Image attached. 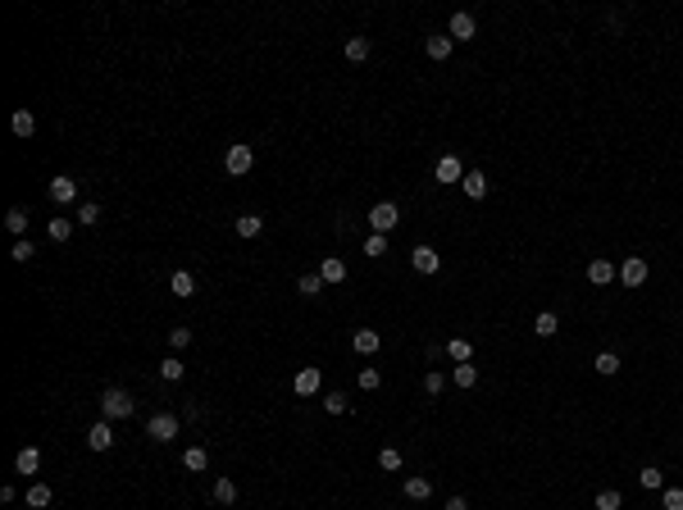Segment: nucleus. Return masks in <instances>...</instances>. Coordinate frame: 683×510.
<instances>
[{
	"label": "nucleus",
	"mask_w": 683,
	"mask_h": 510,
	"mask_svg": "<svg viewBox=\"0 0 683 510\" xmlns=\"http://www.w3.org/2000/svg\"><path fill=\"white\" fill-rule=\"evenodd\" d=\"M5 228H10L14 237H23V233H28V210H19V206H14L10 215H5Z\"/></svg>",
	"instance_id": "nucleus-34"
},
{
	"label": "nucleus",
	"mask_w": 683,
	"mask_h": 510,
	"mask_svg": "<svg viewBox=\"0 0 683 510\" xmlns=\"http://www.w3.org/2000/svg\"><path fill=\"white\" fill-rule=\"evenodd\" d=\"M451 383H455L460 392H469V388L478 383V370H474V365H455V370H451Z\"/></svg>",
	"instance_id": "nucleus-27"
},
{
	"label": "nucleus",
	"mask_w": 683,
	"mask_h": 510,
	"mask_svg": "<svg viewBox=\"0 0 683 510\" xmlns=\"http://www.w3.org/2000/svg\"><path fill=\"white\" fill-rule=\"evenodd\" d=\"M638 483H642L647 492H665V474H661L656 465H647V469H642V474H638Z\"/></svg>",
	"instance_id": "nucleus-31"
},
{
	"label": "nucleus",
	"mask_w": 683,
	"mask_h": 510,
	"mask_svg": "<svg viewBox=\"0 0 683 510\" xmlns=\"http://www.w3.org/2000/svg\"><path fill=\"white\" fill-rule=\"evenodd\" d=\"M73 228H78V219H51V228H46V233H51V242H69V237H73Z\"/></svg>",
	"instance_id": "nucleus-30"
},
{
	"label": "nucleus",
	"mask_w": 683,
	"mask_h": 510,
	"mask_svg": "<svg viewBox=\"0 0 683 510\" xmlns=\"http://www.w3.org/2000/svg\"><path fill=\"white\" fill-rule=\"evenodd\" d=\"M46 192H51V201H55V206H73V201H78V183H73L69 174L51 178V187H46Z\"/></svg>",
	"instance_id": "nucleus-7"
},
{
	"label": "nucleus",
	"mask_w": 683,
	"mask_h": 510,
	"mask_svg": "<svg viewBox=\"0 0 683 510\" xmlns=\"http://www.w3.org/2000/svg\"><path fill=\"white\" fill-rule=\"evenodd\" d=\"M351 347H356V356H374V351L383 347V337L374 333V328H356V337H351Z\"/></svg>",
	"instance_id": "nucleus-14"
},
{
	"label": "nucleus",
	"mask_w": 683,
	"mask_h": 510,
	"mask_svg": "<svg viewBox=\"0 0 683 510\" xmlns=\"http://www.w3.org/2000/svg\"><path fill=\"white\" fill-rule=\"evenodd\" d=\"M324 410L328 415H347L351 410V397H347V392H328V397H324Z\"/></svg>",
	"instance_id": "nucleus-36"
},
{
	"label": "nucleus",
	"mask_w": 683,
	"mask_h": 510,
	"mask_svg": "<svg viewBox=\"0 0 683 510\" xmlns=\"http://www.w3.org/2000/svg\"><path fill=\"white\" fill-rule=\"evenodd\" d=\"M424 51H428V60H437V64H442V60H451L455 42H451V37H428V42H424Z\"/></svg>",
	"instance_id": "nucleus-23"
},
{
	"label": "nucleus",
	"mask_w": 683,
	"mask_h": 510,
	"mask_svg": "<svg viewBox=\"0 0 683 510\" xmlns=\"http://www.w3.org/2000/svg\"><path fill=\"white\" fill-rule=\"evenodd\" d=\"M460 187H465L469 201H483V196H488V174H483V169H469V174L460 178Z\"/></svg>",
	"instance_id": "nucleus-13"
},
{
	"label": "nucleus",
	"mask_w": 683,
	"mask_h": 510,
	"mask_svg": "<svg viewBox=\"0 0 683 510\" xmlns=\"http://www.w3.org/2000/svg\"><path fill=\"white\" fill-rule=\"evenodd\" d=\"M55 501V492L46 488V483H33V488H28V510H46Z\"/></svg>",
	"instance_id": "nucleus-24"
},
{
	"label": "nucleus",
	"mask_w": 683,
	"mask_h": 510,
	"mask_svg": "<svg viewBox=\"0 0 683 510\" xmlns=\"http://www.w3.org/2000/svg\"><path fill=\"white\" fill-rule=\"evenodd\" d=\"M87 446L91 451H109V446H114V428H109V419H96L87 428Z\"/></svg>",
	"instance_id": "nucleus-10"
},
{
	"label": "nucleus",
	"mask_w": 683,
	"mask_h": 510,
	"mask_svg": "<svg viewBox=\"0 0 683 510\" xmlns=\"http://www.w3.org/2000/svg\"><path fill=\"white\" fill-rule=\"evenodd\" d=\"M178 428H183V419H178V415H169V410H160V415H151V419H146V437H151V442H174Z\"/></svg>",
	"instance_id": "nucleus-2"
},
{
	"label": "nucleus",
	"mask_w": 683,
	"mask_h": 510,
	"mask_svg": "<svg viewBox=\"0 0 683 510\" xmlns=\"http://www.w3.org/2000/svg\"><path fill=\"white\" fill-rule=\"evenodd\" d=\"M183 469L206 474V469H210V451H206V446H187V451H183Z\"/></svg>",
	"instance_id": "nucleus-16"
},
{
	"label": "nucleus",
	"mask_w": 683,
	"mask_h": 510,
	"mask_svg": "<svg viewBox=\"0 0 683 510\" xmlns=\"http://www.w3.org/2000/svg\"><path fill=\"white\" fill-rule=\"evenodd\" d=\"M397 224H401V210L392 206V201H379V206L369 210V228L379 233V237H388V233H397Z\"/></svg>",
	"instance_id": "nucleus-3"
},
{
	"label": "nucleus",
	"mask_w": 683,
	"mask_h": 510,
	"mask_svg": "<svg viewBox=\"0 0 683 510\" xmlns=\"http://www.w3.org/2000/svg\"><path fill=\"white\" fill-rule=\"evenodd\" d=\"M324 287H328V282L319 278V273H301V282H296V292H301V296H319Z\"/></svg>",
	"instance_id": "nucleus-33"
},
{
	"label": "nucleus",
	"mask_w": 683,
	"mask_h": 510,
	"mask_svg": "<svg viewBox=\"0 0 683 510\" xmlns=\"http://www.w3.org/2000/svg\"><path fill=\"white\" fill-rule=\"evenodd\" d=\"M446 510H469V506H465V497H451V501H446Z\"/></svg>",
	"instance_id": "nucleus-45"
},
{
	"label": "nucleus",
	"mask_w": 683,
	"mask_h": 510,
	"mask_svg": "<svg viewBox=\"0 0 683 510\" xmlns=\"http://www.w3.org/2000/svg\"><path fill=\"white\" fill-rule=\"evenodd\" d=\"M33 255H37V246H33L28 237H19V242H14V251H10V260H14V264H28Z\"/></svg>",
	"instance_id": "nucleus-38"
},
{
	"label": "nucleus",
	"mask_w": 683,
	"mask_h": 510,
	"mask_svg": "<svg viewBox=\"0 0 683 510\" xmlns=\"http://www.w3.org/2000/svg\"><path fill=\"white\" fill-rule=\"evenodd\" d=\"M533 333H538V337H556V333H561V319H556L552 310H543V315L533 319Z\"/></svg>",
	"instance_id": "nucleus-26"
},
{
	"label": "nucleus",
	"mask_w": 683,
	"mask_h": 510,
	"mask_svg": "<svg viewBox=\"0 0 683 510\" xmlns=\"http://www.w3.org/2000/svg\"><path fill=\"white\" fill-rule=\"evenodd\" d=\"M619 282H624V287H642V282H647V260H642V255H629V260L619 264Z\"/></svg>",
	"instance_id": "nucleus-8"
},
{
	"label": "nucleus",
	"mask_w": 683,
	"mask_h": 510,
	"mask_svg": "<svg viewBox=\"0 0 683 510\" xmlns=\"http://www.w3.org/2000/svg\"><path fill=\"white\" fill-rule=\"evenodd\" d=\"M183 370H187V365H183V360H178V356L160 360V379H164V383H178V379H183Z\"/></svg>",
	"instance_id": "nucleus-35"
},
{
	"label": "nucleus",
	"mask_w": 683,
	"mask_h": 510,
	"mask_svg": "<svg viewBox=\"0 0 683 510\" xmlns=\"http://www.w3.org/2000/svg\"><path fill=\"white\" fill-rule=\"evenodd\" d=\"M615 278H619V269L610 260H592L588 264V282H592V287H610Z\"/></svg>",
	"instance_id": "nucleus-11"
},
{
	"label": "nucleus",
	"mask_w": 683,
	"mask_h": 510,
	"mask_svg": "<svg viewBox=\"0 0 683 510\" xmlns=\"http://www.w3.org/2000/svg\"><path fill=\"white\" fill-rule=\"evenodd\" d=\"M433 178H437V183H460V178H465V164L455 160V155H442L437 169H433Z\"/></svg>",
	"instance_id": "nucleus-12"
},
{
	"label": "nucleus",
	"mask_w": 683,
	"mask_h": 510,
	"mask_svg": "<svg viewBox=\"0 0 683 510\" xmlns=\"http://www.w3.org/2000/svg\"><path fill=\"white\" fill-rule=\"evenodd\" d=\"M10 128H14V137H33V132H37V114H33V109H14Z\"/></svg>",
	"instance_id": "nucleus-19"
},
{
	"label": "nucleus",
	"mask_w": 683,
	"mask_h": 510,
	"mask_svg": "<svg viewBox=\"0 0 683 510\" xmlns=\"http://www.w3.org/2000/svg\"><path fill=\"white\" fill-rule=\"evenodd\" d=\"M446 356H451L455 365H469V360H474V342H469V337H451V342H446Z\"/></svg>",
	"instance_id": "nucleus-18"
},
{
	"label": "nucleus",
	"mask_w": 683,
	"mask_h": 510,
	"mask_svg": "<svg viewBox=\"0 0 683 510\" xmlns=\"http://www.w3.org/2000/svg\"><path fill=\"white\" fill-rule=\"evenodd\" d=\"M592 370L601 374V379H615V374H619V356H615V351H601V356L592 360Z\"/></svg>",
	"instance_id": "nucleus-25"
},
{
	"label": "nucleus",
	"mask_w": 683,
	"mask_h": 510,
	"mask_svg": "<svg viewBox=\"0 0 683 510\" xmlns=\"http://www.w3.org/2000/svg\"><path fill=\"white\" fill-rule=\"evenodd\" d=\"M379 383H383V374L374 370V365H365V370H360V392H379Z\"/></svg>",
	"instance_id": "nucleus-40"
},
{
	"label": "nucleus",
	"mask_w": 683,
	"mask_h": 510,
	"mask_svg": "<svg viewBox=\"0 0 683 510\" xmlns=\"http://www.w3.org/2000/svg\"><path fill=\"white\" fill-rule=\"evenodd\" d=\"M347 60H351V64H365V60H369V37H351V42H347Z\"/></svg>",
	"instance_id": "nucleus-32"
},
{
	"label": "nucleus",
	"mask_w": 683,
	"mask_h": 510,
	"mask_svg": "<svg viewBox=\"0 0 683 510\" xmlns=\"http://www.w3.org/2000/svg\"><path fill=\"white\" fill-rule=\"evenodd\" d=\"M365 255H369V260H379V255H388V237H379V233H369V237H365Z\"/></svg>",
	"instance_id": "nucleus-39"
},
{
	"label": "nucleus",
	"mask_w": 683,
	"mask_h": 510,
	"mask_svg": "<svg viewBox=\"0 0 683 510\" xmlns=\"http://www.w3.org/2000/svg\"><path fill=\"white\" fill-rule=\"evenodd\" d=\"M319 278H324L328 287H333V282H342V278H347V260H342V255H324V264H319Z\"/></svg>",
	"instance_id": "nucleus-15"
},
{
	"label": "nucleus",
	"mask_w": 683,
	"mask_h": 510,
	"mask_svg": "<svg viewBox=\"0 0 683 510\" xmlns=\"http://www.w3.org/2000/svg\"><path fill=\"white\" fill-rule=\"evenodd\" d=\"M132 410H137V406H132V392H123V388L100 392V415H105V419H128Z\"/></svg>",
	"instance_id": "nucleus-1"
},
{
	"label": "nucleus",
	"mask_w": 683,
	"mask_h": 510,
	"mask_svg": "<svg viewBox=\"0 0 683 510\" xmlns=\"http://www.w3.org/2000/svg\"><path fill=\"white\" fill-rule=\"evenodd\" d=\"M442 388H446V374H437V370H428V374H424V392H428V397H437Z\"/></svg>",
	"instance_id": "nucleus-42"
},
{
	"label": "nucleus",
	"mask_w": 683,
	"mask_h": 510,
	"mask_svg": "<svg viewBox=\"0 0 683 510\" xmlns=\"http://www.w3.org/2000/svg\"><path fill=\"white\" fill-rule=\"evenodd\" d=\"M319 383H324L319 365H305V370L292 379V392H296V397H319Z\"/></svg>",
	"instance_id": "nucleus-6"
},
{
	"label": "nucleus",
	"mask_w": 683,
	"mask_h": 510,
	"mask_svg": "<svg viewBox=\"0 0 683 510\" xmlns=\"http://www.w3.org/2000/svg\"><path fill=\"white\" fill-rule=\"evenodd\" d=\"M624 506V497H619L615 488H606V492H597V510H619Z\"/></svg>",
	"instance_id": "nucleus-41"
},
{
	"label": "nucleus",
	"mask_w": 683,
	"mask_h": 510,
	"mask_svg": "<svg viewBox=\"0 0 683 510\" xmlns=\"http://www.w3.org/2000/svg\"><path fill=\"white\" fill-rule=\"evenodd\" d=\"M233 233H237V237H242V242H251V237H260V233H264V219H260V215H242V219H237V224H233Z\"/></svg>",
	"instance_id": "nucleus-17"
},
{
	"label": "nucleus",
	"mask_w": 683,
	"mask_h": 510,
	"mask_svg": "<svg viewBox=\"0 0 683 510\" xmlns=\"http://www.w3.org/2000/svg\"><path fill=\"white\" fill-rule=\"evenodd\" d=\"M410 264H415V273H437V269H442V255H437L433 246H415L410 251Z\"/></svg>",
	"instance_id": "nucleus-9"
},
{
	"label": "nucleus",
	"mask_w": 683,
	"mask_h": 510,
	"mask_svg": "<svg viewBox=\"0 0 683 510\" xmlns=\"http://www.w3.org/2000/svg\"><path fill=\"white\" fill-rule=\"evenodd\" d=\"M446 37H451V42H474V37H478V23H474V14L455 10V14H451V23H446Z\"/></svg>",
	"instance_id": "nucleus-5"
},
{
	"label": "nucleus",
	"mask_w": 683,
	"mask_h": 510,
	"mask_svg": "<svg viewBox=\"0 0 683 510\" xmlns=\"http://www.w3.org/2000/svg\"><path fill=\"white\" fill-rule=\"evenodd\" d=\"M215 501L219 506H233V501H237V483H233V478H215Z\"/></svg>",
	"instance_id": "nucleus-28"
},
{
	"label": "nucleus",
	"mask_w": 683,
	"mask_h": 510,
	"mask_svg": "<svg viewBox=\"0 0 683 510\" xmlns=\"http://www.w3.org/2000/svg\"><path fill=\"white\" fill-rule=\"evenodd\" d=\"M14 469H19V474H37V469H42V451H37V446H23L19 456H14Z\"/></svg>",
	"instance_id": "nucleus-21"
},
{
	"label": "nucleus",
	"mask_w": 683,
	"mask_h": 510,
	"mask_svg": "<svg viewBox=\"0 0 683 510\" xmlns=\"http://www.w3.org/2000/svg\"><path fill=\"white\" fill-rule=\"evenodd\" d=\"M224 169L233 178H246L251 169H255V151L251 146H228V155H224Z\"/></svg>",
	"instance_id": "nucleus-4"
},
{
	"label": "nucleus",
	"mask_w": 683,
	"mask_h": 510,
	"mask_svg": "<svg viewBox=\"0 0 683 510\" xmlns=\"http://www.w3.org/2000/svg\"><path fill=\"white\" fill-rule=\"evenodd\" d=\"M406 497H410V501H428V497H433V478H424V474L406 478Z\"/></svg>",
	"instance_id": "nucleus-20"
},
{
	"label": "nucleus",
	"mask_w": 683,
	"mask_h": 510,
	"mask_svg": "<svg viewBox=\"0 0 683 510\" xmlns=\"http://www.w3.org/2000/svg\"><path fill=\"white\" fill-rule=\"evenodd\" d=\"M169 287H174V296H183V301H187V296H196V278H192L187 269H174V273H169Z\"/></svg>",
	"instance_id": "nucleus-22"
},
{
	"label": "nucleus",
	"mask_w": 683,
	"mask_h": 510,
	"mask_svg": "<svg viewBox=\"0 0 683 510\" xmlns=\"http://www.w3.org/2000/svg\"><path fill=\"white\" fill-rule=\"evenodd\" d=\"M187 342H192V328H169V347L174 351H183Z\"/></svg>",
	"instance_id": "nucleus-44"
},
{
	"label": "nucleus",
	"mask_w": 683,
	"mask_h": 510,
	"mask_svg": "<svg viewBox=\"0 0 683 510\" xmlns=\"http://www.w3.org/2000/svg\"><path fill=\"white\" fill-rule=\"evenodd\" d=\"M379 465L388 469V474H397V469L406 465V456H401V451H397V446H383V451H379Z\"/></svg>",
	"instance_id": "nucleus-37"
},
{
	"label": "nucleus",
	"mask_w": 683,
	"mask_h": 510,
	"mask_svg": "<svg viewBox=\"0 0 683 510\" xmlns=\"http://www.w3.org/2000/svg\"><path fill=\"white\" fill-rule=\"evenodd\" d=\"M661 506L665 510H683V488H665L661 492Z\"/></svg>",
	"instance_id": "nucleus-43"
},
{
	"label": "nucleus",
	"mask_w": 683,
	"mask_h": 510,
	"mask_svg": "<svg viewBox=\"0 0 683 510\" xmlns=\"http://www.w3.org/2000/svg\"><path fill=\"white\" fill-rule=\"evenodd\" d=\"M73 219H78V224H82V228H96V224H100V206H96V201H82Z\"/></svg>",
	"instance_id": "nucleus-29"
}]
</instances>
